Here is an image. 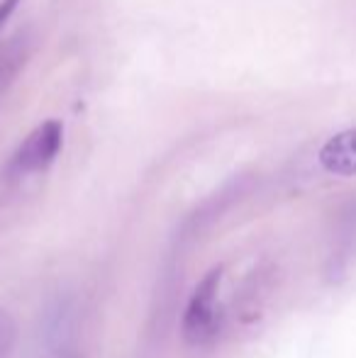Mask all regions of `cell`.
Masks as SVG:
<instances>
[{"label":"cell","instance_id":"cell-1","mask_svg":"<svg viewBox=\"0 0 356 358\" xmlns=\"http://www.w3.org/2000/svg\"><path fill=\"white\" fill-rule=\"evenodd\" d=\"M225 268L215 266L208 275L193 290L183 315V336L188 344H205L218 334L220 317H218V295L222 285Z\"/></svg>","mask_w":356,"mask_h":358},{"label":"cell","instance_id":"cell-2","mask_svg":"<svg viewBox=\"0 0 356 358\" xmlns=\"http://www.w3.org/2000/svg\"><path fill=\"white\" fill-rule=\"evenodd\" d=\"M64 146V124L59 120H47L39 127H34L32 132L24 137V142L17 146V151L10 159V176H24L42 173L49 166L57 161L59 151Z\"/></svg>","mask_w":356,"mask_h":358},{"label":"cell","instance_id":"cell-3","mask_svg":"<svg viewBox=\"0 0 356 358\" xmlns=\"http://www.w3.org/2000/svg\"><path fill=\"white\" fill-rule=\"evenodd\" d=\"M320 166L334 176H356V127L329 137L318 154Z\"/></svg>","mask_w":356,"mask_h":358},{"label":"cell","instance_id":"cell-4","mask_svg":"<svg viewBox=\"0 0 356 358\" xmlns=\"http://www.w3.org/2000/svg\"><path fill=\"white\" fill-rule=\"evenodd\" d=\"M17 341V324L10 317V312L0 310V358H10Z\"/></svg>","mask_w":356,"mask_h":358},{"label":"cell","instance_id":"cell-5","mask_svg":"<svg viewBox=\"0 0 356 358\" xmlns=\"http://www.w3.org/2000/svg\"><path fill=\"white\" fill-rule=\"evenodd\" d=\"M17 3H20V0H0V29H3V24L10 20V15L15 13Z\"/></svg>","mask_w":356,"mask_h":358},{"label":"cell","instance_id":"cell-6","mask_svg":"<svg viewBox=\"0 0 356 358\" xmlns=\"http://www.w3.org/2000/svg\"><path fill=\"white\" fill-rule=\"evenodd\" d=\"M59 358H73V356H66V354H64V356H59Z\"/></svg>","mask_w":356,"mask_h":358}]
</instances>
